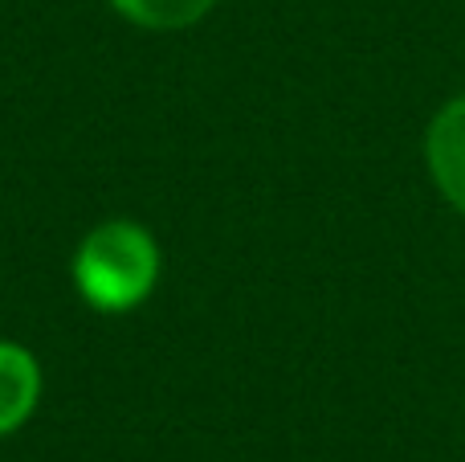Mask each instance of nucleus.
Returning a JSON list of instances; mask_svg holds the SVG:
<instances>
[{
	"label": "nucleus",
	"mask_w": 465,
	"mask_h": 462,
	"mask_svg": "<svg viewBox=\"0 0 465 462\" xmlns=\"http://www.w3.org/2000/svg\"><path fill=\"white\" fill-rule=\"evenodd\" d=\"M163 278V250L135 217L98 221L82 234L70 258V283L98 316H131L155 295Z\"/></svg>",
	"instance_id": "obj_1"
},
{
	"label": "nucleus",
	"mask_w": 465,
	"mask_h": 462,
	"mask_svg": "<svg viewBox=\"0 0 465 462\" xmlns=\"http://www.w3.org/2000/svg\"><path fill=\"white\" fill-rule=\"evenodd\" d=\"M123 21L147 33H180L201 25L221 0H106Z\"/></svg>",
	"instance_id": "obj_4"
},
{
	"label": "nucleus",
	"mask_w": 465,
	"mask_h": 462,
	"mask_svg": "<svg viewBox=\"0 0 465 462\" xmlns=\"http://www.w3.org/2000/svg\"><path fill=\"white\" fill-rule=\"evenodd\" d=\"M425 168L441 201L465 217V95H453L429 119Z\"/></svg>",
	"instance_id": "obj_2"
},
{
	"label": "nucleus",
	"mask_w": 465,
	"mask_h": 462,
	"mask_svg": "<svg viewBox=\"0 0 465 462\" xmlns=\"http://www.w3.org/2000/svg\"><path fill=\"white\" fill-rule=\"evenodd\" d=\"M45 393V373L29 344L0 336V438H13L16 430L33 422Z\"/></svg>",
	"instance_id": "obj_3"
}]
</instances>
